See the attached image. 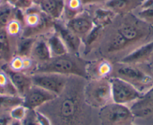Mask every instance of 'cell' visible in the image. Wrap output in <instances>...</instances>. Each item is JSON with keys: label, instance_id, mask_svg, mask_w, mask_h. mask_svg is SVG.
Masks as SVG:
<instances>
[{"label": "cell", "instance_id": "8d00e7d4", "mask_svg": "<svg viewBox=\"0 0 153 125\" xmlns=\"http://www.w3.org/2000/svg\"><path fill=\"white\" fill-rule=\"evenodd\" d=\"M5 1L9 2L10 4H11V5H13L14 6V5H15V3L17 2V0H5Z\"/></svg>", "mask_w": 153, "mask_h": 125}, {"label": "cell", "instance_id": "3957f363", "mask_svg": "<svg viewBox=\"0 0 153 125\" xmlns=\"http://www.w3.org/2000/svg\"><path fill=\"white\" fill-rule=\"evenodd\" d=\"M23 12L24 29L22 36L38 38L47 35L53 31L55 20L45 14L39 5L34 4Z\"/></svg>", "mask_w": 153, "mask_h": 125}, {"label": "cell", "instance_id": "1f68e13d", "mask_svg": "<svg viewBox=\"0 0 153 125\" xmlns=\"http://www.w3.org/2000/svg\"><path fill=\"white\" fill-rule=\"evenodd\" d=\"M13 118L10 115V111L0 110V125H10Z\"/></svg>", "mask_w": 153, "mask_h": 125}, {"label": "cell", "instance_id": "ac0fdd59", "mask_svg": "<svg viewBox=\"0 0 153 125\" xmlns=\"http://www.w3.org/2000/svg\"><path fill=\"white\" fill-rule=\"evenodd\" d=\"M30 57L35 61L36 64H43L52 58L45 35L36 38Z\"/></svg>", "mask_w": 153, "mask_h": 125}, {"label": "cell", "instance_id": "7a4b0ae2", "mask_svg": "<svg viewBox=\"0 0 153 125\" xmlns=\"http://www.w3.org/2000/svg\"><path fill=\"white\" fill-rule=\"evenodd\" d=\"M89 60L81 55L68 53L53 57L43 64H36L31 74L35 73H55L66 76H79L87 80V64ZM30 74V75H31Z\"/></svg>", "mask_w": 153, "mask_h": 125}, {"label": "cell", "instance_id": "4dcf8cb0", "mask_svg": "<svg viewBox=\"0 0 153 125\" xmlns=\"http://www.w3.org/2000/svg\"><path fill=\"white\" fill-rule=\"evenodd\" d=\"M23 125H40L38 123L36 115V110L28 109L26 117L22 121Z\"/></svg>", "mask_w": 153, "mask_h": 125}, {"label": "cell", "instance_id": "e0dca14e", "mask_svg": "<svg viewBox=\"0 0 153 125\" xmlns=\"http://www.w3.org/2000/svg\"><path fill=\"white\" fill-rule=\"evenodd\" d=\"M144 0H107L104 6L117 15L129 14L136 11Z\"/></svg>", "mask_w": 153, "mask_h": 125}, {"label": "cell", "instance_id": "4fadbf2b", "mask_svg": "<svg viewBox=\"0 0 153 125\" xmlns=\"http://www.w3.org/2000/svg\"><path fill=\"white\" fill-rule=\"evenodd\" d=\"M113 69V62L105 58L89 61L87 64V80L110 78Z\"/></svg>", "mask_w": 153, "mask_h": 125}, {"label": "cell", "instance_id": "4316f807", "mask_svg": "<svg viewBox=\"0 0 153 125\" xmlns=\"http://www.w3.org/2000/svg\"><path fill=\"white\" fill-rule=\"evenodd\" d=\"M5 29L8 36L13 41H15L23 35L24 27H23V24L21 21L14 18L8 23Z\"/></svg>", "mask_w": 153, "mask_h": 125}, {"label": "cell", "instance_id": "44dd1931", "mask_svg": "<svg viewBox=\"0 0 153 125\" xmlns=\"http://www.w3.org/2000/svg\"><path fill=\"white\" fill-rule=\"evenodd\" d=\"M45 38H46L47 43L49 47L52 58L60 56L68 53V50L65 45L64 42L62 41L60 37L57 35L54 29L51 33L45 35Z\"/></svg>", "mask_w": 153, "mask_h": 125}, {"label": "cell", "instance_id": "7402d4cb", "mask_svg": "<svg viewBox=\"0 0 153 125\" xmlns=\"http://www.w3.org/2000/svg\"><path fill=\"white\" fill-rule=\"evenodd\" d=\"M36 38L21 36L14 41V55L21 57L30 56Z\"/></svg>", "mask_w": 153, "mask_h": 125}, {"label": "cell", "instance_id": "f1b7e54d", "mask_svg": "<svg viewBox=\"0 0 153 125\" xmlns=\"http://www.w3.org/2000/svg\"><path fill=\"white\" fill-rule=\"evenodd\" d=\"M27 111L28 109L23 104H21V105L16 106L15 107L11 109L10 110V115H11L13 120L22 121L24 119V118L26 117Z\"/></svg>", "mask_w": 153, "mask_h": 125}, {"label": "cell", "instance_id": "ba28073f", "mask_svg": "<svg viewBox=\"0 0 153 125\" xmlns=\"http://www.w3.org/2000/svg\"><path fill=\"white\" fill-rule=\"evenodd\" d=\"M69 76L55 73H35L31 74L33 85L49 91L57 96L65 91Z\"/></svg>", "mask_w": 153, "mask_h": 125}, {"label": "cell", "instance_id": "277c9868", "mask_svg": "<svg viewBox=\"0 0 153 125\" xmlns=\"http://www.w3.org/2000/svg\"><path fill=\"white\" fill-rule=\"evenodd\" d=\"M110 77L123 79L134 86L142 94L145 93L153 86L152 76L140 68L138 64H127L121 61L114 62Z\"/></svg>", "mask_w": 153, "mask_h": 125}, {"label": "cell", "instance_id": "d590c367", "mask_svg": "<svg viewBox=\"0 0 153 125\" xmlns=\"http://www.w3.org/2000/svg\"><path fill=\"white\" fill-rule=\"evenodd\" d=\"M10 125H23V124H22V121H20L13 120V121L11 122Z\"/></svg>", "mask_w": 153, "mask_h": 125}, {"label": "cell", "instance_id": "74e56055", "mask_svg": "<svg viewBox=\"0 0 153 125\" xmlns=\"http://www.w3.org/2000/svg\"><path fill=\"white\" fill-rule=\"evenodd\" d=\"M32 2H33L35 4H37V5H39L42 0H31Z\"/></svg>", "mask_w": 153, "mask_h": 125}, {"label": "cell", "instance_id": "8992f818", "mask_svg": "<svg viewBox=\"0 0 153 125\" xmlns=\"http://www.w3.org/2000/svg\"><path fill=\"white\" fill-rule=\"evenodd\" d=\"M100 125H130L135 117L127 105L111 102L99 109Z\"/></svg>", "mask_w": 153, "mask_h": 125}, {"label": "cell", "instance_id": "52a82bcc", "mask_svg": "<svg viewBox=\"0 0 153 125\" xmlns=\"http://www.w3.org/2000/svg\"><path fill=\"white\" fill-rule=\"evenodd\" d=\"M110 81L113 102L128 106L134 103L142 96L143 94L134 86L123 79L117 77H110Z\"/></svg>", "mask_w": 153, "mask_h": 125}, {"label": "cell", "instance_id": "8fae6325", "mask_svg": "<svg viewBox=\"0 0 153 125\" xmlns=\"http://www.w3.org/2000/svg\"><path fill=\"white\" fill-rule=\"evenodd\" d=\"M57 97L55 94L33 85L23 97V104L29 109L37 110Z\"/></svg>", "mask_w": 153, "mask_h": 125}, {"label": "cell", "instance_id": "5b68a950", "mask_svg": "<svg viewBox=\"0 0 153 125\" xmlns=\"http://www.w3.org/2000/svg\"><path fill=\"white\" fill-rule=\"evenodd\" d=\"M84 98L86 104L92 108L101 109L113 102L110 78L89 79L85 85Z\"/></svg>", "mask_w": 153, "mask_h": 125}, {"label": "cell", "instance_id": "ab89813d", "mask_svg": "<svg viewBox=\"0 0 153 125\" xmlns=\"http://www.w3.org/2000/svg\"><path fill=\"white\" fill-rule=\"evenodd\" d=\"M130 125H134V124H130Z\"/></svg>", "mask_w": 153, "mask_h": 125}, {"label": "cell", "instance_id": "9a60e30c", "mask_svg": "<svg viewBox=\"0 0 153 125\" xmlns=\"http://www.w3.org/2000/svg\"><path fill=\"white\" fill-rule=\"evenodd\" d=\"M153 55V40L138 47L123 57L121 62L131 64H142L151 59Z\"/></svg>", "mask_w": 153, "mask_h": 125}, {"label": "cell", "instance_id": "5bb4252c", "mask_svg": "<svg viewBox=\"0 0 153 125\" xmlns=\"http://www.w3.org/2000/svg\"><path fill=\"white\" fill-rule=\"evenodd\" d=\"M132 113L136 118L151 117L153 115V86L148 91L143 93L142 96L131 104L130 107Z\"/></svg>", "mask_w": 153, "mask_h": 125}, {"label": "cell", "instance_id": "ffe728a7", "mask_svg": "<svg viewBox=\"0 0 153 125\" xmlns=\"http://www.w3.org/2000/svg\"><path fill=\"white\" fill-rule=\"evenodd\" d=\"M39 6L45 14L56 21L62 18L64 11L65 0H42Z\"/></svg>", "mask_w": 153, "mask_h": 125}, {"label": "cell", "instance_id": "6da1fadb", "mask_svg": "<svg viewBox=\"0 0 153 125\" xmlns=\"http://www.w3.org/2000/svg\"><path fill=\"white\" fill-rule=\"evenodd\" d=\"M85 87V86H84ZM80 86L71 90L68 82L64 92L51 102L45 104L38 111L45 114L53 125H86L89 123L91 108L86 103L84 88L78 90Z\"/></svg>", "mask_w": 153, "mask_h": 125}, {"label": "cell", "instance_id": "30bf717a", "mask_svg": "<svg viewBox=\"0 0 153 125\" xmlns=\"http://www.w3.org/2000/svg\"><path fill=\"white\" fill-rule=\"evenodd\" d=\"M65 23L71 32L82 40L89 35L95 26L92 14L87 8H85L77 15Z\"/></svg>", "mask_w": 153, "mask_h": 125}, {"label": "cell", "instance_id": "7c38bea8", "mask_svg": "<svg viewBox=\"0 0 153 125\" xmlns=\"http://www.w3.org/2000/svg\"><path fill=\"white\" fill-rule=\"evenodd\" d=\"M1 68L8 75L19 96L23 98L33 86L32 77L29 73L23 71H14L8 67L7 63L1 64Z\"/></svg>", "mask_w": 153, "mask_h": 125}, {"label": "cell", "instance_id": "f35d334b", "mask_svg": "<svg viewBox=\"0 0 153 125\" xmlns=\"http://www.w3.org/2000/svg\"><path fill=\"white\" fill-rule=\"evenodd\" d=\"M1 64H2V63H1V62H0V66H1Z\"/></svg>", "mask_w": 153, "mask_h": 125}, {"label": "cell", "instance_id": "603a6c76", "mask_svg": "<svg viewBox=\"0 0 153 125\" xmlns=\"http://www.w3.org/2000/svg\"><path fill=\"white\" fill-rule=\"evenodd\" d=\"M85 8L82 0H65V7L61 20L64 23L71 20Z\"/></svg>", "mask_w": 153, "mask_h": 125}, {"label": "cell", "instance_id": "2e32d148", "mask_svg": "<svg viewBox=\"0 0 153 125\" xmlns=\"http://www.w3.org/2000/svg\"><path fill=\"white\" fill-rule=\"evenodd\" d=\"M86 8L90 11L95 26L104 29L111 24L117 16L104 5H92Z\"/></svg>", "mask_w": 153, "mask_h": 125}, {"label": "cell", "instance_id": "83f0119b", "mask_svg": "<svg viewBox=\"0 0 153 125\" xmlns=\"http://www.w3.org/2000/svg\"><path fill=\"white\" fill-rule=\"evenodd\" d=\"M133 13L141 20L153 26V5L146 8H137Z\"/></svg>", "mask_w": 153, "mask_h": 125}, {"label": "cell", "instance_id": "484cf974", "mask_svg": "<svg viewBox=\"0 0 153 125\" xmlns=\"http://www.w3.org/2000/svg\"><path fill=\"white\" fill-rule=\"evenodd\" d=\"M23 99L19 95H0V110L10 111L16 106L21 105Z\"/></svg>", "mask_w": 153, "mask_h": 125}, {"label": "cell", "instance_id": "e575fe53", "mask_svg": "<svg viewBox=\"0 0 153 125\" xmlns=\"http://www.w3.org/2000/svg\"><path fill=\"white\" fill-rule=\"evenodd\" d=\"M107 0H82L84 7L92 6V5H104Z\"/></svg>", "mask_w": 153, "mask_h": 125}, {"label": "cell", "instance_id": "f546056e", "mask_svg": "<svg viewBox=\"0 0 153 125\" xmlns=\"http://www.w3.org/2000/svg\"><path fill=\"white\" fill-rule=\"evenodd\" d=\"M7 64L14 71H23V59L20 55H14Z\"/></svg>", "mask_w": 153, "mask_h": 125}, {"label": "cell", "instance_id": "d6986e66", "mask_svg": "<svg viewBox=\"0 0 153 125\" xmlns=\"http://www.w3.org/2000/svg\"><path fill=\"white\" fill-rule=\"evenodd\" d=\"M14 55V41L7 34L5 29L0 28V62H9Z\"/></svg>", "mask_w": 153, "mask_h": 125}, {"label": "cell", "instance_id": "cb8c5ba5", "mask_svg": "<svg viewBox=\"0 0 153 125\" xmlns=\"http://www.w3.org/2000/svg\"><path fill=\"white\" fill-rule=\"evenodd\" d=\"M16 8L9 2L4 1L0 4V28L5 29L11 20L15 18Z\"/></svg>", "mask_w": 153, "mask_h": 125}, {"label": "cell", "instance_id": "d6a6232c", "mask_svg": "<svg viewBox=\"0 0 153 125\" xmlns=\"http://www.w3.org/2000/svg\"><path fill=\"white\" fill-rule=\"evenodd\" d=\"M35 3L32 2L31 0H17V2L14 5V7L17 9H20L24 11L29 8H30Z\"/></svg>", "mask_w": 153, "mask_h": 125}, {"label": "cell", "instance_id": "9c48e42d", "mask_svg": "<svg viewBox=\"0 0 153 125\" xmlns=\"http://www.w3.org/2000/svg\"><path fill=\"white\" fill-rule=\"evenodd\" d=\"M53 29L64 42L68 53L80 55L83 52V40L80 37L71 32L62 20L54 22Z\"/></svg>", "mask_w": 153, "mask_h": 125}, {"label": "cell", "instance_id": "836d02e7", "mask_svg": "<svg viewBox=\"0 0 153 125\" xmlns=\"http://www.w3.org/2000/svg\"><path fill=\"white\" fill-rule=\"evenodd\" d=\"M36 115L38 123L40 124V125H53L51 120L41 112L36 110Z\"/></svg>", "mask_w": 153, "mask_h": 125}, {"label": "cell", "instance_id": "d4e9b609", "mask_svg": "<svg viewBox=\"0 0 153 125\" xmlns=\"http://www.w3.org/2000/svg\"><path fill=\"white\" fill-rule=\"evenodd\" d=\"M0 95H18L9 76L0 66Z\"/></svg>", "mask_w": 153, "mask_h": 125}]
</instances>
